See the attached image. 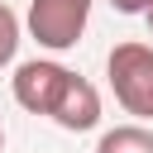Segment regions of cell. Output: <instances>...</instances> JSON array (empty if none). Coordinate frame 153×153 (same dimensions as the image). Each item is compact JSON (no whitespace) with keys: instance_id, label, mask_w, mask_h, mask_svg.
<instances>
[{"instance_id":"1","label":"cell","mask_w":153,"mask_h":153,"mask_svg":"<svg viewBox=\"0 0 153 153\" xmlns=\"http://www.w3.org/2000/svg\"><path fill=\"white\" fill-rule=\"evenodd\" d=\"M14 100L24 110H33V115L57 120L62 129H76V134L100 124V96H96V86L86 76L67 72L62 62H43V57L19 62V72H14Z\"/></svg>"},{"instance_id":"2","label":"cell","mask_w":153,"mask_h":153,"mask_svg":"<svg viewBox=\"0 0 153 153\" xmlns=\"http://www.w3.org/2000/svg\"><path fill=\"white\" fill-rule=\"evenodd\" d=\"M105 76H110V91L115 100L139 115V120H153V48L129 38V43H115L110 57H105Z\"/></svg>"},{"instance_id":"3","label":"cell","mask_w":153,"mask_h":153,"mask_svg":"<svg viewBox=\"0 0 153 153\" xmlns=\"http://www.w3.org/2000/svg\"><path fill=\"white\" fill-rule=\"evenodd\" d=\"M86 19H91V0H29V33L38 38V48L53 53L76 48Z\"/></svg>"},{"instance_id":"4","label":"cell","mask_w":153,"mask_h":153,"mask_svg":"<svg viewBox=\"0 0 153 153\" xmlns=\"http://www.w3.org/2000/svg\"><path fill=\"white\" fill-rule=\"evenodd\" d=\"M96 153H153V134L143 124H115L100 134Z\"/></svg>"},{"instance_id":"5","label":"cell","mask_w":153,"mask_h":153,"mask_svg":"<svg viewBox=\"0 0 153 153\" xmlns=\"http://www.w3.org/2000/svg\"><path fill=\"white\" fill-rule=\"evenodd\" d=\"M14 48H19V19H14V10L0 0V67L14 62Z\"/></svg>"},{"instance_id":"6","label":"cell","mask_w":153,"mask_h":153,"mask_svg":"<svg viewBox=\"0 0 153 153\" xmlns=\"http://www.w3.org/2000/svg\"><path fill=\"white\" fill-rule=\"evenodd\" d=\"M110 5H115L120 14H143V10L153 5V0H110Z\"/></svg>"},{"instance_id":"7","label":"cell","mask_w":153,"mask_h":153,"mask_svg":"<svg viewBox=\"0 0 153 153\" xmlns=\"http://www.w3.org/2000/svg\"><path fill=\"white\" fill-rule=\"evenodd\" d=\"M143 19H148V33H153V5H148V10H143Z\"/></svg>"},{"instance_id":"8","label":"cell","mask_w":153,"mask_h":153,"mask_svg":"<svg viewBox=\"0 0 153 153\" xmlns=\"http://www.w3.org/2000/svg\"><path fill=\"white\" fill-rule=\"evenodd\" d=\"M0 148H5V134H0Z\"/></svg>"}]
</instances>
